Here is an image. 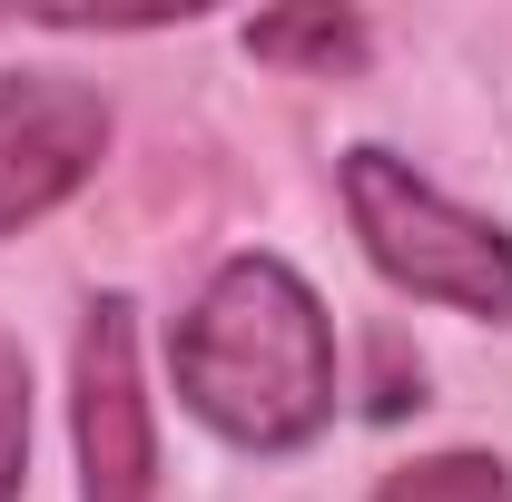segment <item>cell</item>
I'll return each mask as SVG.
<instances>
[{
  "label": "cell",
  "instance_id": "cell-1",
  "mask_svg": "<svg viewBox=\"0 0 512 502\" xmlns=\"http://www.w3.org/2000/svg\"><path fill=\"white\" fill-rule=\"evenodd\" d=\"M178 404L237 453H306L335 424V325L286 256H227L168 335Z\"/></svg>",
  "mask_w": 512,
  "mask_h": 502
},
{
  "label": "cell",
  "instance_id": "cell-2",
  "mask_svg": "<svg viewBox=\"0 0 512 502\" xmlns=\"http://www.w3.org/2000/svg\"><path fill=\"white\" fill-rule=\"evenodd\" d=\"M335 188H345V217H355V247L375 256V276L394 296L444 306V315H483V325L512 315V227L444 197L394 148H345Z\"/></svg>",
  "mask_w": 512,
  "mask_h": 502
},
{
  "label": "cell",
  "instance_id": "cell-3",
  "mask_svg": "<svg viewBox=\"0 0 512 502\" xmlns=\"http://www.w3.org/2000/svg\"><path fill=\"white\" fill-rule=\"evenodd\" d=\"M69 434H79V502H158V414L138 384V306L99 296L69 355Z\"/></svg>",
  "mask_w": 512,
  "mask_h": 502
},
{
  "label": "cell",
  "instance_id": "cell-4",
  "mask_svg": "<svg viewBox=\"0 0 512 502\" xmlns=\"http://www.w3.org/2000/svg\"><path fill=\"white\" fill-rule=\"evenodd\" d=\"M109 158V99L69 69H0V237L79 197Z\"/></svg>",
  "mask_w": 512,
  "mask_h": 502
},
{
  "label": "cell",
  "instance_id": "cell-5",
  "mask_svg": "<svg viewBox=\"0 0 512 502\" xmlns=\"http://www.w3.org/2000/svg\"><path fill=\"white\" fill-rule=\"evenodd\" d=\"M365 502H512V473L493 453H414V463H394Z\"/></svg>",
  "mask_w": 512,
  "mask_h": 502
},
{
  "label": "cell",
  "instance_id": "cell-6",
  "mask_svg": "<svg viewBox=\"0 0 512 502\" xmlns=\"http://www.w3.org/2000/svg\"><path fill=\"white\" fill-rule=\"evenodd\" d=\"M256 60H306V69H355L365 60V20L355 10H296V20H247Z\"/></svg>",
  "mask_w": 512,
  "mask_h": 502
},
{
  "label": "cell",
  "instance_id": "cell-7",
  "mask_svg": "<svg viewBox=\"0 0 512 502\" xmlns=\"http://www.w3.org/2000/svg\"><path fill=\"white\" fill-rule=\"evenodd\" d=\"M20 483H30V355L0 325V502H20Z\"/></svg>",
  "mask_w": 512,
  "mask_h": 502
}]
</instances>
